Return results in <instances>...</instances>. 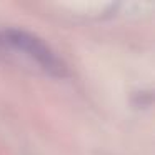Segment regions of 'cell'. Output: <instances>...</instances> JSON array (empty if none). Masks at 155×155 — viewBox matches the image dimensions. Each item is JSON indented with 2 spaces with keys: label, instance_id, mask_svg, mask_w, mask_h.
<instances>
[{
  "label": "cell",
  "instance_id": "cell-1",
  "mask_svg": "<svg viewBox=\"0 0 155 155\" xmlns=\"http://www.w3.org/2000/svg\"><path fill=\"white\" fill-rule=\"evenodd\" d=\"M0 60L48 77L67 75V65L42 38L18 28L0 30Z\"/></svg>",
  "mask_w": 155,
  "mask_h": 155
}]
</instances>
